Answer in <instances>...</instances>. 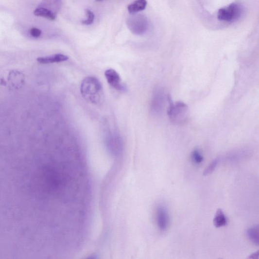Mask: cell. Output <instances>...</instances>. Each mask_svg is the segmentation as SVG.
Returning a JSON list of instances; mask_svg holds the SVG:
<instances>
[{
	"mask_svg": "<svg viewBox=\"0 0 259 259\" xmlns=\"http://www.w3.org/2000/svg\"><path fill=\"white\" fill-rule=\"evenodd\" d=\"M127 24L130 31L137 35L144 34L149 27V21L145 17L141 15H133L127 19Z\"/></svg>",
	"mask_w": 259,
	"mask_h": 259,
	"instance_id": "obj_5",
	"label": "cell"
},
{
	"mask_svg": "<svg viewBox=\"0 0 259 259\" xmlns=\"http://www.w3.org/2000/svg\"><path fill=\"white\" fill-rule=\"evenodd\" d=\"M221 161V158L218 157L214 159L213 161L208 165L207 168L205 170L204 175L207 176L212 173L217 167L218 164Z\"/></svg>",
	"mask_w": 259,
	"mask_h": 259,
	"instance_id": "obj_17",
	"label": "cell"
},
{
	"mask_svg": "<svg viewBox=\"0 0 259 259\" xmlns=\"http://www.w3.org/2000/svg\"><path fill=\"white\" fill-rule=\"evenodd\" d=\"M168 95L162 88H157L154 92L152 103V111L155 115L162 114L166 103H168Z\"/></svg>",
	"mask_w": 259,
	"mask_h": 259,
	"instance_id": "obj_6",
	"label": "cell"
},
{
	"mask_svg": "<svg viewBox=\"0 0 259 259\" xmlns=\"http://www.w3.org/2000/svg\"><path fill=\"white\" fill-rule=\"evenodd\" d=\"M25 76L19 71L14 70L9 72L8 81L12 89H19L25 84Z\"/></svg>",
	"mask_w": 259,
	"mask_h": 259,
	"instance_id": "obj_10",
	"label": "cell"
},
{
	"mask_svg": "<svg viewBox=\"0 0 259 259\" xmlns=\"http://www.w3.org/2000/svg\"><path fill=\"white\" fill-rule=\"evenodd\" d=\"M85 190L78 160L0 158V259H43L52 253Z\"/></svg>",
	"mask_w": 259,
	"mask_h": 259,
	"instance_id": "obj_1",
	"label": "cell"
},
{
	"mask_svg": "<svg viewBox=\"0 0 259 259\" xmlns=\"http://www.w3.org/2000/svg\"><path fill=\"white\" fill-rule=\"evenodd\" d=\"M96 1H103V0H96Z\"/></svg>",
	"mask_w": 259,
	"mask_h": 259,
	"instance_id": "obj_22",
	"label": "cell"
},
{
	"mask_svg": "<svg viewBox=\"0 0 259 259\" xmlns=\"http://www.w3.org/2000/svg\"><path fill=\"white\" fill-rule=\"evenodd\" d=\"M193 162L197 165H200L204 161V157L198 150H194L191 154Z\"/></svg>",
	"mask_w": 259,
	"mask_h": 259,
	"instance_id": "obj_18",
	"label": "cell"
},
{
	"mask_svg": "<svg viewBox=\"0 0 259 259\" xmlns=\"http://www.w3.org/2000/svg\"><path fill=\"white\" fill-rule=\"evenodd\" d=\"M246 235H247L249 240L256 245L258 246L259 241V225H256L249 228L246 231Z\"/></svg>",
	"mask_w": 259,
	"mask_h": 259,
	"instance_id": "obj_16",
	"label": "cell"
},
{
	"mask_svg": "<svg viewBox=\"0 0 259 259\" xmlns=\"http://www.w3.org/2000/svg\"><path fill=\"white\" fill-rule=\"evenodd\" d=\"M85 12L86 16H87V18L82 21V23L84 24V25L86 26L90 25V24L93 23L94 21L95 16L93 13V12L88 9H86Z\"/></svg>",
	"mask_w": 259,
	"mask_h": 259,
	"instance_id": "obj_19",
	"label": "cell"
},
{
	"mask_svg": "<svg viewBox=\"0 0 259 259\" xmlns=\"http://www.w3.org/2000/svg\"><path fill=\"white\" fill-rule=\"evenodd\" d=\"M242 7L237 3H232L228 6L221 8L217 14L218 19L222 21L232 22L239 19L243 14Z\"/></svg>",
	"mask_w": 259,
	"mask_h": 259,
	"instance_id": "obj_4",
	"label": "cell"
},
{
	"mask_svg": "<svg viewBox=\"0 0 259 259\" xmlns=\"http://www.w3.org/2000/svg\"><path fill=\"white\" fill-rule=\"evenodd\" d=\"M156 221L161 231H165L169 225L170 217L167 208L163 205H158L156 209Z\"/></svg>",
	"mask_w": 259,
	"mask_h": 259,
	"instance_id": "obj_8",
	"label": "cell"
},
{
	"mask_svg": "<svg viewBox=\"0 0 259 259\" xmlns=\"http://www.w3.org/2000/svg\"><path fill=\"white\" fill-rule=\"evenodd\" d=\"M167 114L173 124L181 125L185 124L189 117V108L182 102L174 103L170 95L168 97Z\"/></svg>",
	"mask_w": 259,
	"mask_h": 259,
	"instance_id": "obj_3",
	"label": "cell"
},
{
	"mask_svg": "<svg viewBox=\"0 0 259 259\" xmlns=\"http://www.w3.org/2000/svg\"><path fill=\"white\" fill-rule=\"evenodd\" d=\"M34 15L36 17H44L51 20H55L57 16L51 11L40 7H37L35 10Z\"/></svg>",
	"mask_w": 259,
	"mask_h": 259,
	"instance_id": "obj_15",
	"label": "cell"
},
{
	"mask_svg": "<svg viewBox=\"0 0 259 259\" xmlns=\"http://www.w3.org/2000/svg\"><path fill=\"white\" fill-rule=\"evenodd\" d=\"M258 255H259V252L257 251L256 253H254L252 255L250 256L249 258L252 259H255V258H258Z\"/></svg>",
	"mask_w": 259,
	"mask_h": 259,
	"instance_id": "obj_21",
	"label": "cell"
},
{
	"mask_svg": "<svg viewBox=\"0 0 259 259\" xmlns=\"http://www.w3.org/2000/svg\"><path fill=\"white\" fill-rule=\"evenodd\" d=\"M81 92L86 101L94 104H99L104 100L102 84L94 77H87L83 80L81 85Z\"/></svg>",
	"mask_w": 259,
	"mask_h": 259,
	"instance_id": "obj_2",
	"label": "cell"
},
{
	"mask_svg": "<svg viewBox=\"0 0 259 259\" xmlns=\"http://www.w3.org/2000/svg\"><path fill=\"white\" fill-rule=\"evenodd\" d=\"M62 1L63 0H42L38 7L47 9L57 16Z\"/></svg>",
	"mask_w": 259,
	"mask_h": 259,
	"instance_id": "obj_12",
	"label": "cell"
},
{
	"mask_svg": "<svg viewBox=\"0 0 259 259\" xmlns=\"http://www.w3.org/2000/svg\"><path fill=\"white\" fill-rule=\"evenodd\" d=\"M146 0H136L128 6V10L130 14L133 15L144 10L147 6Z\"/></svg>",
	"mask_w": 259,
	"mask_h": 259,
	"instance_id": "obj_14",
	"label": "cell"
},
{
	"mask_svg": "<svg viewBox=\"0 0 259 259\" xmlns=\"http://www.w3.org/2000/svg\"><path fill=\"white\" fill-rule=\"evenodd\" d=\"M213 224L216 228H221L227 224V219L224 211L218 208L213 220Z\"/></svg>",
	"mask_w": 259,
	"mask_h": 259,
	"instance_id": "obj_13",
	"label": "cell"
},
{
	"mask_svg": "<svg viewBox=\"0 0 259 259\" xmlns=\"http://www.w3.org/2000/svg\"><path fill=\"white\" fill-rule=\"evenodd\" d=\"M251 153V151L248 149L236 150L227 154L224 157V160L228 163H238L250 156Z\"/></svg>",
	"mask_w": 259,
	"mask_h": 259,
	"instance_id": "obj_9",
	"label": "cell"
},
{
	"mask_svg": "<svg viewBox=\"0 0 259 259\" xmlns=\"http://www.w3.org/2000/svg\"><path fill=\"white\" fill-rule=\"evenodd\" d=\"M105 76L108 84L115 89L119 91H126L127 88L122 82L119 74L116 70L109 69L105 71Z\"/></svg>",
	"mask_w": 259,
	"mask_h": 259,
	"instance_id": "obj_7",
	"label": "cell"
},
{
	"mask_svg": "<svg viewBox=\"0 0 259 259\" xmlns=\"http://www.w3.org/2000/svg\"><path fill=\"white\" fill-rule=\"evenodd\" d=\"M30 35L34 37V38H39L42 34V31L41 30L36 28H33L31 29L30 31Z\"/></svg>",
	"mask_w": 259,
	"mask_h": 259,
	"instance_id": "obj_20",
	"label": "cell"
},
{
	"mask_svg": "<svg viewBox=\"0 0 259 259\" xmlns=\"http://www.w3.org/2000/svg\"><path fill=\"white\" fill-rule=\"evenodd\" d=\"M69 57L63 54H56L51 56L41 57L37 58V61L41 64H51L64 62L68 60Z\"/></svg>",
	"mask_w": 259,
	"mask_h": 259,
	"instance_id": "obj_11",
	"label": "cell"
}]
</instances>
